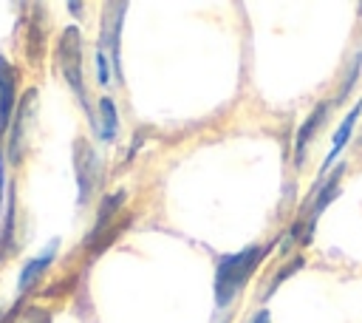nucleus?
Returning <instances> with one entry per match:
<instances>
[{"mask_svg": "<svg viewBox=\"0 0 362 323\" xmlns=\"http://www.w3.org/2000/svg\"><path fill=\"white\" fill-rule=\"evenodd\" d=\"M14 110H17V71L6 57H0V136L11 125Z\"/></svg>", "mask_w": 362, "mask_h": 323, "instance_id": "nucleus-6", "label": "nucleus"}, {"mask_svg": "<svg viewBox=\"0 0 362 323\" xmlns=\"http://www.w3.org/2000/svg\"><path fill=\"white\" fill-rule=\"evenodd\" d=\"M57 68L62 74V79L68 82V88L76 94L85 116L93 122V128L99 125L96 116H93V108H90V96H88V88H85V74H82V31L76 26H68L62 28L59 40H57Z\"/></svg>", "mask_w": 362, "mask_h": 323, "instance_id": "nucleus-2", "label": "nucleus"}, {"mask_svg": "<svg viewBox=\"0 0 362 323\" xmlns=\"http://www.w3.org/2000/svg\"><path fill=\"white\" fill-rule=\"evenodd\" d=\"M223 323H226V320H223Z\"/></svg>", "mask_w": 362, "mask_h": 323, "instance_id": "nucleus-20", "label": "nucleus"}, {"mask_svg": "<svg viewBox=\"0 0 362 323\" xmlns=\"http://www.w3.org/2000/svg\"><path fill=\"white\" fill-rule=\"evenodd\" d=\"M74 170H76V204L85 207L102 181V162L88 139L74 142Z\"/></svg>", "mask_w": 362, "mask_h": 323, "instance_id": "nucleus-3", "label": "nucleus"}, {"mask_svg": "<svg viewBox=\"0 0 362 323\" xmlns=\"http://www.w3.org/2000/svg\"><path fill=\"white\" fill-rule=\"evenodd\" d=\"M300 266H303V258H294V261H291V264H288L286 269H280V272L274 275V280H272V286H269V292H274V289H277V286H280V283H283V280H286L288 275H294V272H297Z\"/></svg>", "mask_w": 362, "mask_h": 323, "instance_id": "nucleus-15", "label": "nucleus"}, {"mask_svg": "<svg viewBox=\"0 0 362 323\" xmlns=\"http://www.w3.org/2000/svg\"><path fill=\"white\" fill-rule=\"evenodd\" d=\"M359 113H362V102H356V105L345 113V119L339 122V128H337V133H334V142H331V150H328V156H325V162H322V167H320V176H328V170L334 167L337 156L342 153V147L348 144V139H351V133H354V128H356Z\"/></svg>", "mask_w": 362, "mask_h": 323, "instance_id": "nucleus-7", "label": "nucleus"}, {"mask_svg": "<svg viewBox=\"0 0 362 323\" xmlns=\"http://www.w3.org/2000/svg\"><path fill=\"white\" fill-rule=\"evenodd\" d=\"M8 212L3 218V227H0V261H6L8 255H14L17 244H14V215H17V196H14V184H11V193H8Z\"/></svg>", "mask_w": 362, "mask_h": 323, "instance_id": "nucleus-12", "label": "nucleus"}, {"mask_svg": "<svg viewBox=\"0 0 362 323\" xmlns=\"http://www.w3.org/2000/svg\"><path fill=\"white\" fill-rule=\"evenodd\" d=\"M6 201V156L0 150V204Z\"/></svg>", "mask_w": 362, "mask_h": 323, "instance_id": "nucleus-16", "label": "nucleus"}, {"mask_svg": "<svg viewBox=\"0 0 362 323\" xmlns=\"http://www.w3.org/2000/svg\"><path fill=\"white\" fill-rule=\"evenodd\" d=\"M328 105L331 102H317V108L308 113V119L297 128V136H294V164L303 167V156H305V144L311 142V136L317 133V128L325 122V113H328Z\"/></svg>", "mask_w": 362, "mask_h": 323, "instance_id": "nucleus-9", "label": "nucleus"}, {"mask_svg": "<svg viewBox=\"0 0 362 323\" xmlns=\"http://www.w3.org/2000/svg\"><path fill=\"white\" fill-rule=\"evenodd\" d=\"M249 323H272V314H269V309H260Z\"/></svg>", "mask_w": 362, "mask_h": 323, "instance_id": "nucleus-17", "label": "nucleus"}, {"mask_svg": "<svg viewBox=\"0 0 362 323\" xmlns=\"http://www.w3.org/2000/svg\"><path fill=\"white\" fill-rule=\"evenodd\" d=\"M359 71H362V57L356 54V57H354V62H351V68H348V76H345V82H342V88H339V96H337V99H345V96H348V91L356 85V76H359Z\"/></svg>", "mask_w": 362, "mask_h": 323, "instance_id": "nucleus-14", "label": "nucleus"}, {"mask_svg": "<svg viewBox=\"0 0 362 323\" xmlns=\"http://www.w3.org/2000/svg\"><path fill=\"white\" fill-rule=\"evenodd\" d=\"M34 113H37V88H28L20 102H17V110H14V119H11V133H8V162L11 164H20L23 153H25V136L31 130V122H34Z\"/></svg>", "mask_w": 362, "mask_h": 323, "instance_id": "nucleus-4", "label": "nucleus"}, {"mask_svg": "<svg viewBox=\"0 0 362 323\" xmlns=\"http://www.w3.org/2000/svg\"><path fill=\"white\" fill-rule=\"evenodd\" d=\"M110 57H107V51H102V48H96V79H99V85H110Z\"/></svg>", "mask_w": 362, "mask_h": 323, "instance_id": "nucleus-13", "label": "nucleus"}, {"mask_svg": "<svg viewBox=\"0 0 362 323\" xmlns=\"http://www.w3.org/2000/svg\"><path fill=\"white\" fill-rule=\"evenodd\" d=\"M342 164H337L334 170H331V178L317 190V198H314V204H311V212H308V230L314 232V224H317V218H320V212L337 198V193H339V178H342Z\"/></svg>", "mask_w": 362, "mask_h": 323, "instance_id": "nucleus-10", "label": "nucleus"}, {"mask_svg": "<svg viewBox=\"0 0 362 323\" xmlns=\"http://www.w3.org/2000/svg\"><path fill=\"white\" fill-rule=\"evenodd\" d=\"M124 11H127V3H107L105 14H102V23H99V45L96 48L110 51V65H113L116 76H119V37H122Z\"/></svg>", "mask_w": 362, "mask_h": 323, "instance_id": "nucleus-5", "label": "nucleus"}, {"mask_svg": "<svg viewBox=\"0 0 362 323\" xmlns=\"http://www.w3.org/2000/svg\"><path fill=\"white\" fill-rule=\"evenodd\" d=\"M57 249H59V238H51V244H48L37 258H31V261L23 266V272H20V278H17V289H20V292H28V289L40 280V275L51 266V261H54Z\"/></svg>", "mask_w": 362, "mask_h": 323, "instance_id": "nucleus-8", "label": "nucleus"}, {"mask_svg": "<svg viewBox=\"0 0 362 323\" xmlns=\"http://www.w3.org/2000/svg\"><path fill=\"white\" fill-rule=\"evenodd\" d=\"M266 246H243L240 252H229L221 255L215 264V303L221 309H226L235 295L243 289V283L252 278V272L257 269V264L263 261Z\"/></svg>", "mask_w": 362, "mask_h": 323, "instance_id": "nucleus-1", "label": "nucleus"}, {"mask_svg": "<svg viewBox=\"0 0 362 323\" xmlns=\"http://www.w3.org/2000/svg\"><path fill=\"white\" fill-rule=\"evenodd\" d=\"M99 125H96V136L102 142H113L119 133V113H116V102L110 96H102L99 102Z\"/></svg>", "mask_w": 362, "mask_h": 323, "instance_id": "nucleus-11", "label": "nucleus"}, {"mask_svg": "<svg viewBox=\"0 0 362 323\" xmlns=\"http://www.w3.org/2000/svg\"><path fill=\"white\" fill-rule=\"evenodd\" d=\"M68 8H71V11H82V3H74V0H71Z\"/></svg>", "mask_w": 362, "mask_h": 323, "instance_id": "nucleus-18", "label": "nucleus"}, {"mask_svg": "<svg viewBox=\"0 0 362 323\" xmlns=\"http://www.w3.org/2000/svg\"><path fill=\"white\" fill-rule=\"evenodd\" d=\"M40 323H48V317H42V320H40Z\"/></svg>", "mask_w": 362, "mask_h": 323, "instance_id": "nucleus-19", "label": "nucleus"}]
</instances>
